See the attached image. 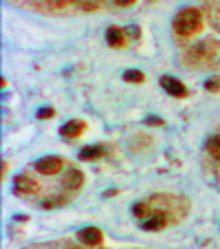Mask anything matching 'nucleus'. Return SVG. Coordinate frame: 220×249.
Listing matches in <instances>:
<instances>
[{"mask_svg": "<svg viewBox=\"0 0 220 249\" xmlns=\"http://www.w3.org/2000/svg\"><path fill=\"white\" fill-rule=\"evenodd\" d=\"M203 22V16L198 9L194 7H187V9L178 11V16L174 18V31L181 33V36H192L194 31H198Z\"/></svg>", "mask_w": 220, "mask_h": 249, "instance_id": "1", "label": "nucleus"}, {"mask_svg": "<svg viewBox=\"0 0 220 249\" xmlns=\"http://www.w3.org/2000/svg\"><path fill=\"white\" fill-rule=\"evenodd\" d=\"M35 170L42 174H55L62 170V159L60 157H44V159L35 161Z\"/></svg>", "mask_w": 220, "mask_h": 249, "instance_id": "2", "label": "nucleus"}, {"mask_svg": "<svg viewBox=\"0 0 220 249\" xmlns=\"http://www.w3.org/2000/svg\"><path fill=\"white\" fill-rule=\"evenodd\" d=\"M161 86H163L169 95H174V97H185V93H187L185 86L178 80H174V77H161Z\"/></svg>", "mask_w": 220, "mask_h": 249, "instance_id": "3", "label": "nucleus"}, {"mask_svg": "<svg viewBox=\"0 0 220 249\" xmlns=\"http://www.w3.org/2000/svg\"><path fill=\"white\" fill-rule=\"evenodd\" d=\"M80 240L84 245H88V247L99 245V243H102V231H99L97 227H86V230L80 231Z\"/></svg>", "mask_w": 220, "mask_h": 249, "instance_id": "4", "label": "nucleus"}, {"mask_svg": "<svg viewBox=\"0 0 220 249\" xmlns=\"http://www.w3.org/2000/svg\"><path fill=\"white\" fill-rule=\"evenodd\" d=\"M163 225H165V214L163 212H156V214H152V216L143 223V230L152 231V230H161Z\"/></svg>", "mask_w": 220, "mask_h": 249, "instance_id": "5", "label": "nucleus"}, {"mask_svg": "<svg viewBox=\"0 0 220 249\" xmlns=\"http://www.w3.org/2000/svg\"><path fill=\"white\" fill-rule=\"evenodd\" d=\"M106 40H108L110 47H121L123 44V31L121 29H117V27H110L106 31Z\"/></svg>", "mask_w": 220, "mask_h": 249, "instance_id": "6", "label": "nucleus"}, {"mask_svg": "<svg viewBox=\"0 0 220 249\" xmlns=\"http://www.w3.org/2000/svg\"><path fill=\"white\" fill-rule=\"evenodd\" d=\"M82 128H84V124L73 119V122H68L66 126H62V135L64 137H77L82 132Z\"/></svg>", "mask_w": 220, "mask_h": 249, "instance_id": "7", "label": "nucleus"}, {"mask_svg": "<svg viewBox=\"0 0 220 249\" xmlns=\"http://www.w3.org/2000/svg\"><path fill=\"white\" fill-rule=\"evenodd\" d=\"M16 190H18V192H35V183H33L29 177H20V179L16 181Z\"/></svg>", "mask_w": 220, "mask_h": 249, "instance_id": "8", "label": "nucleus"}, {"mask_svg": "<svg viewBox=\"0 0 220 249\" xmlns=\"http://www.w3.org/2000/svg\"><path fill=\"white\" fill-rule=\"evenodd\" d=\"M80 185H82V174L77 172V170H70V172L66 174V188L75 190V188H80Z\"/></svg>", "mask_w": 220, "mask_h": 249, "instance_id": "9", "label": "nucleus"}, {"mask_svg": "<svg viewBox=\"0 0 220 249\" xmlns=\"http://www.w3.org/2000/svg\"><path fill=\"white\" fill-rule=\"evenodd\" d=\"M207 150H209V155L214 157V159H218V161H220V135L207 141Z\"/></svg>", "mask_w": 220, "mask_h": 249, "instance_id": "10", "label": "nucleus"}, {"mask_svg": "<svg viewBox=\"0 0 220 249\" xmlns=\"http://www.w3.org/2000/svg\"><path fill=\"white\" fill-rule=\"evenodd\" d=\"M103 155V150H102V148H97V146H95V148H84V150H82L80 152V157H82V159H97V157H102Z\"/></svg>", "mask_w": 220, "mask_h": 249, "instance_id": "11", "label": "nucleus"}, {"mask_svg": "<svg viewBox=\"0 0 220 249\" xmlns=\"http://www.w3.org/2000/svg\"><path fill=\"white\" fill-rule=\"evenodd\" d=\"M123 80L126 82H141L143 80V73H141V71H126V73H123Z\"/></svg>", "mask_w": 220, "mask_h": 249, "instance_id": "12", "label": "nucleus"}, {"mask_svg": "<svg viewBox=\"0 0 220 249\" xmlns=\"http://www.w3.org/2000/svg\"><path fill=\"white\" fill-rule=\"evenodd\" d=\"M77 5H80L82 9H86V11H93V9H97L99 0H77Z\"/></svg>", "mask_w": 220, "mask_h": 249, "instance_id": "13", "label": "nucleus"}, {"mask_svg": "<svg viewBox=\"0 0 220 249\" xmlns=\"http://www.w3.org/2000/svg\"><path fill=\"white\" fill-rule=\"evenodd\" d=\"M51 115H53L51 110H42V113H40V117H51Z\"/></svg>", "mask_w": 220, "mask_h": 249, "instance_id": "14", "label": "nucleus"}, {"mask_svg": "<svg viewBox=\"0 0 220 249\" xmlns=\"http://www.w3.org/2000/svg\"><path fill=\"white\" fill-rule=\"evenodd\" d=\"M55 5H66V2H70V0H53Z\"/></svg>", "mask_w": 220, "mask_h": 249, "instance_id": "15", "label": "nucleus"}, {"mask_svg": "<svg viewBox=\"0 0 220 249\" xmlns=\"http://www.w3.org/2000/svg\"><path fill=\"white\" fill-rule=\"evenodd\" d=\"M117 2H119V5H130L132 0H117Z\"/></svg>", "mask_w": 220, "mask_h": 249, "instance_id": "16", "label": "nucleus"}]
</instances>
